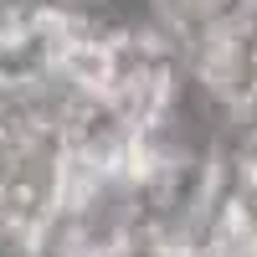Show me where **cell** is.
Here are the masks:
<instances>
[{"instance_id":"1","label":"cell","mask_w":257,"mask_h":257,"mask_svg":"<svg viewBox=\"0 0 257 257\" xmlns=\"http://www.w3.org/2000/svg\"><path fill=\"white\" fill-rule=\"evenodd\" d=\"M226 160H231V175H237L247 190H257V123L226 139Z\"/></svg>"}]
</instances>
